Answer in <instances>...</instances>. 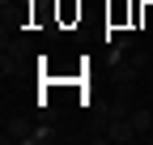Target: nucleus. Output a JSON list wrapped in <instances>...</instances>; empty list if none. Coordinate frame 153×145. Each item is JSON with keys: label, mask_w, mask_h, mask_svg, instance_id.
I'll return each instance as SVG.
<instances>
[{"label": "nucleus", "mask_w": 153, "mask_h": 145, "mask_svg": "<svg viewBox=\"0 0 153 145\" xmlns=\"http://www.w3.org/2000/svg\"><path fill=\"white\" fill-rule=\"evenodd\" d=\"M30 141H34V145H43V141H55V128H47V124H38V128L30 132Z\"/></svg>", "instance_id": "5"}, {"label": "nucleus", "mask_w": 153, "mask_h": 145, "mask_svg": "<svg viewBox=\"0 0 153 145\" xmlns=\"http://www.w3.org/2000/svg\"><path fill=\"white\" fill-rule=\"evenodd\" d=\"M140 132L132 128V120L128 115H115L111 124H106V141H115V145H128V141H136Z\"/></svg>", "instance_id": "2"}, {"label": "nucleus", "mask_w": 153, "mask_h": 145, "mask_svg": "<svg viewBox=\"0 0 153 145\" xmlns=\"http://www.w3.org/2000/svg\"><path fill=\"white\" fill-rule=\"evenodd\" d=\"M145 64H149L145 56L128 60V64H115V68H111V81H115V90H119V94H132V85H136V72H140Z\"/></svg>", "instance_id": "1"}, {"label": "nucleus", "mask_w": 153, "mask_h": 145, "mask_svg": "<svg viewBox=\"0 0 153 145\" xmlns=\"http://www.w3.org/2000/svg\"><path fill=\"white\" fill-rule=\"evenodd\" d=\"M30 124L26 120H4V141H30Z\"/></svg>", "instance_id": "3"}, {"label": "nucleus", "mask_w": 153, "mask_h": 145, "mask_svg": "<svg viewBox=\"0 0 153 145\" xmlns=\"http://www.w3.org/2000/svg\"><path fill=\"white\" fill-rule=\"evenodd\" d=\"M128 120H132V128H136L140 137H145V132H153V111H149V107H136Z\"/></svg>", "instance_id": "4"}, {"label": "nucleus", "mask_w": 153, "mask_h": 145, "mask_svg": "<svg viewBox=\"0 0 153 145\" xmlns=\"http://www.w3.org/2000/svg\"><path fill=\"white\" fill-rule=\"evenodd\" d=\"M60 17L72 22V17H81V4H72V0H60Z\"/></svg>", "instance_id": "6"}]
</instances>
